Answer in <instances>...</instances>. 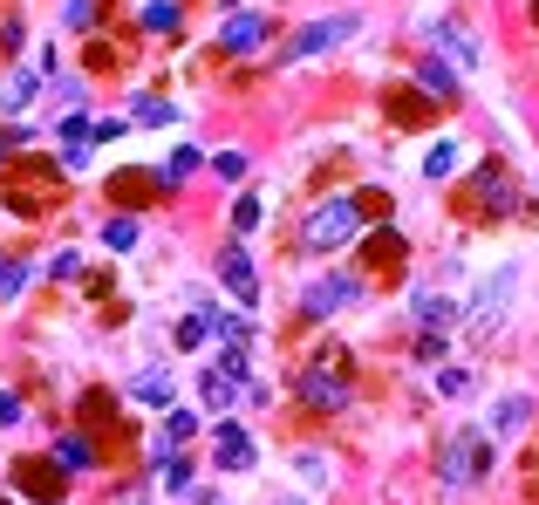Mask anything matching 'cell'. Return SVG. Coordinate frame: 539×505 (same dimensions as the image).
Masks as SVG:
<instances>
[{"label":"cell","mask_w":539,"mask_h":505,"mask_svg":"<svg viewBox=\"0 0 539 505\" xmlns=\"http://www.w3.org/2000/svg\"><path fill=\"white\" fill-rule=\"evenodd\" d=\"M164 492H192V465H185L178 451L164 458Z\"/></svg>","instance_id":"obj_37"},{"label":"cell","mask_w":539,"mask_h":505,"mask_svg":"<svg viewBox=\"0 0 539 505\" xmlns=\"http://www.w3.org/2000/svg\"><path fill=\"white\" fill-rule=\"evenodd\" d=\"M417 89H424V96H437V103H451V96H458L451 62H444V55H424V62H417Z\"/></svg>","instance_id":"obj_18"},{"label":"cell","mask_w":539,"mask_h":505,"mask_svg":"<svg viewBox=\"0 0 539 505\" xmlns=\"http://www.w3.org/2000/svg\"><path fill=\"white\" fill-rule=\"evenodd\" d=\"M437 396H451V403L471 396V369H437Z\"/></svg>","instance_id":"obj_35"},{"label":"cell","mask_w":539,"mask_h":505,"mask_svg":"<svg viewBox=\"0 0 539 505\" xmlns=\"http://www.w3.org/2000/svg\"><path fill=\"white\" fill-rule=\"evenodd\" d=\"M137 123L144 130H164V123H178V103L171 96H137Z\"/></svg>","instance_id":"obj_26"},{"label":"cell","mask_w":539,"mask_h":505,"mask_svg":"<svg viewBox=\"0 0 539 505\" xmlns=\"http://www.w3.org/2000/svg\"><path fill=\"white\" fill-rule=\"evenodd\" d=\"M301 396H308L314 410H342V403H348V376H342V369H308Z\"/></svg>","instance_id":"obj_13"},{"label":"cell","mask_w":539,"mask_h":505,"mask_svg":"<svg viewBox=\"0 0 539 505\" xmlns=\"http://www.w3.org/2000/svg\"><path fill=\"white\" fill-rule=\"evenodd\" d=\"M239 383H246V376H232V369H219V362H205V376H198V396H205V410H219V417H226L232 396H239Z\"/></svg>","instance_id":"obj_14"},{"label":"cell","mask_w":539,"mask_h":505,"mask_svg":"<svg viewBox=\"0 0 539 505\" xmlns=\"http://www.w3.org/2000/svg\"><path fill=\"white\" fill-rule=\"evenodd\" d=\"M260 226V192H239V205H232V233H253Z\"/></svg>","instance_id":"obj_30"},{"label":"cell","mask_w":539,"mask_h":505,"mask_svg":"<svg viewBox=\"0 0 539 505\" xmlns=\"http://www.w3.org/2000/svg\"><path fill=\"white\" fill-rule=\"evenodd\" d=\"M192 437H198V417H192V410H171V417H164V430H157V444H151V458L164 465V458H171V451H185Z\"/></svg>","instance_id":"obj_15"},{"label":"cell","mask_w":539,"mask_h":505,"mask_svg":"<svg viewBox=\"0 0 539 505\" xmlns=\"http://www.w3.org/2000/svg\"><path fill=\"white\" fill-rule=\"evenodd\" d=\"M103 417H116V403H110V396H103V389H89V396H82V424L96 430V424H103Z\"/></svg>","instance_id":"obj_36"},{"label":"cell","mask_w":539,"mask_h":505,"mask_svg":"<svg viewBox=\"0 0 539 505\" xmlns=\"http://www.w3.org/2000/svg\"><path fill=\"white\" fill-rule=\"evenodd\" d=\"M512 287H519V267H499L492 280H478V301H471V314H464V328L478 335V342H492L505 328V301H512Z\"/></svg>","instance_id":"obj_3"},{"label":"cell","mask_w":539,"mask_h":505,"mask_svg":"<svg viewBox=\"0 0 539 505\" xmlns=\"http://www.w3.org/2000/svg\"><path fill=\"white\" fill-rule=\"evenodd\" d=\"M82 62H89V69H116L123 55H116V41H89V48H82Z\"/></svg>","instance_id":"obj_39"},{"label":"cell","mask_w":539,"mask_h":505,"mask_svg":"<svg viewBox=\"0 0 539 505\" xmlns=\"http://www.w3.org/2000/svg\"><path fill=\"white\" fill-rule=\"evenodd\" d=\"M198 164H205V157H198L192 144H178V151H171L164 164H157V185H185V178H192Z\"/></svg>","instance_id":"obj_22"},{"label":"cell","mask_w":539,"mask_h":505,"mask_svg":"<svg viewBox=\"0 0 539 505\" xmlns=\"http://www.w3.org/2000/svg\"><path fill=\"white\" fill-rule=\"evenodd\" d=\"M410 314H417V328H430V335H444V328L458 321V308H451L437 287H410Z\"/></svg>","instance_id":"obj_12"},{"label":"cell","mask_w":539,"mask_h":505,"mask_svg":"<svg viewBox=\"0 0 539 505\" xmlns=\"http://www.w3.org/2000/svg\"><path fill=\"white\" fill-rule=\"evenodd\" d=\"M355 212H362V219H389V192H383V185L355 192Z\"/></svg>","instance_id":"obj_34"},{"label":"cell","mask_w":539,"mask_h":505,"mask_svg":"<svg viewBox=\"0 0 539 505\" xmlns=\"http://www.w3.org/2000/svg\"><path fill=\"white\" fill-rule=\"evenodd\" d=\"M437 355H444V335H430L424 328V335H417V362H437Z\"/></svg>","instance_id":"obj_43"},{"label":"cell","mask_w":539,"mask_h":505,"mask_svg":"<svg viewBox=\"0 0 539 505\" xmlns=\"http://www.w3.org/2000/svg\"><path fill=\"white\" fill-rule=\"evenodd\" d=\"M260 41H267V14H232L226 28H219V55H246Z\"/></svg>","instance_id":"obj_11"},{"label":"cell","mask_w":539,"mask_h":505,"mask_svg":"<svg viewBox=\"0 0 539 505\" xmlns=\"http://www.w3.org/2000/svg\"><path fill=\"white\" fill-rule=\"evenodd\" d=\"M0 424H21V396L14 389H0Z\"/></svg>","instance_id":"obj_44"},{"label":"cell","mask_w":539,"mask_h":505,"mask_svg":"<svg viewBox=\"0 0 539 505\" xmlns=\"http://www.w3.org/2000/svg\"><path fill=\"white\" fill-rule=\"evenodd\" d=\"M533 28H539V0H533Z\"/></svg>","instance_id":"obj_45"},{"label":"cell","mask_w":539,"mask_h":505,"mask_svg":"<svg viewBox=\"0 0 539 505\" xmlns=\"http://www.w3.org/2000/svg\"><path fill=\"white\" fill-rule=\"evenodd\" d=\"M157 192H164V185H157V171H116V178H110L116 205H151Z\"/></svg>","instance_id":"obj_17"},{"label":"cell","mask_w":539,"mask_h":505,"mask_svg":"<svg viewBox=\"0 0 539 505\" xmlns=\"http://www.w3.org/2000/svg\"><path fill=\"white\" fill-rule=\"evenodd\" d=\"M62 21H69V28H89V21H96V0H69Z\"/></svg>","instance_id":"obj_41"},{"label":"cell","mask_w":539,"mask_h":505,"mask_svg":"<svg viewBox=\"0 0 539 505\" xmlns=\"http://www.w3.org/2000/svg\"><path fill=\"white\" fill-rule=\"evenodd\" d=\"M362 233V212H355V198H328V205H314L308 212V246L314 253H335V246H348V239Z\"/></svg>","instance_id":"obj_4"},{"label":"cell","mask_w":539,"mask_h":505,"mask_svg":"<svg viewBox=\"0 0 539 505\" xmlns=\"http://www.w3.org/2000/svg\"><path fill=\"white\" fill-rule=\"evenodd\" d=\"M48 82H55V96H62V103H76V110H82V82L69 76V69H48Z\"/></svg>","instance_id":"obj_40"},{"label":"cell","mask_w":539,"mask_h":505,"mask_svg":"<svg viewBox=\"0 0 539 505\" xmlns=\"http://www.w3.org/2000/svg\"><path fill=\"white\" fill-rule=\"evenodd\" d=\"M55 451H62V465H69V471H89V465H96V444H89V430H76V437H55Z\"/></svg>","instance_id":"obj_25"},{"label":"cell","mask_w":539,"mask_h":505,"mask_svg":"<svg viewBox=\"0 0 539 505\" xmlns=\"http://www.w3.org/2000/svg\"><path fill=\"white\" fill-rule=\"evenodd\" d=\"M76 267H82V253H76V246H62V253L48 260V273H55V280H69V273H76Z\"/></svg>","instance_id":"obj_42"},{"label":"cell","mask_w":539,"mask_h":505,"mask_svg":"<svg viewBox=\"0 0 539 505\" xmlns=\"http://www.w3.org/2000/svg\"><path fill=\"white\" fill-rule=\"evenodd\" d=\"M21 287H28V267H21V260H7V253H0V301H14V294H21Z\"/></svg>","instance_id":"obj_32"},{"label":"cell","mask_w":539,"mask_h":505,"mask_svg":"<svg viewBox=\"0 0 539 505\" xmlns=\"http://www.w3.org/2000/svg\"><path fill=\"white\" fill-rule=\"evenodd\" d=\"M246 164H253L246 151H219V157H212V171H219L226 185H239V178H246Z\"/></svg>","instance_id":"obj_33"},{"label":"cell","mask_w":539,"mask_h":505,"mask_svg":"<svg viewBox=\"0 0 539 505\" xmlns=\"http://www.w3.org/2000/svg\"><path fill=\"white\" fill-rule=\"evenodd\" d=\"M430 41H437V48H444V55L458 62V69H478V62H485L478 35H471L464 21H451V14H437V21H430Z\"/></svg>","instance_id":"obj_8"},{"label":"cell","mask_w":539,"mask_h":505,"mask_svg":"<svg viewBox=\"0 0 539 505\" xmlns=\"http://www.w3.org/2000/svg\"><path fill=\"white\" fill-rule=\"evenodd\" d=\"M55 198H62V171H55L48 157H21V164L0 171V205H7L14 219H41Z\"/></svg>","instance_id":"obj_1"},{"label":"cell","mask_w":539,"mask_h":505,"mask_svg":"<svg viewBox=\"0 0 539 505\" xmlns=\"http://www.w3.org/2000/svg\"><path fill=\"white\" fill-rule=\"evenodd\" d=\"M103 246L110 253H130L137 246V219H103Z\"/></svg>","instance_id":"obj_29"},{"label":"cell","mask_w":539,"mask_h":505,"mask_svg":"<svg viewBox=\"0 0 539 505\" xmlns=\"http://www.w3.org/2000/svg\"><path fill=\"white\" fill-rule=\"evenodd\" d=\"M212 458H219V471H253L260 465V444H253V430H239L219 417V430H212Z\"/></svg>","instance_id":"obj_7"},{"label":"cell","mask_w":539,"mask_h":505,"mask_svg":"<svg viewBox=\"0 0 539 505\" xmlns=\"http://www.w3.org/2000/svg\"><path fill=\"white\" fill-rule=\"evenodd\" d=\"M478 198H485L492 212H512V185H505L499 164H485V178H478Z\"/></svg>","instance_id":"obj_27"},{"label":"cell","mask_w":539,"mask_h":505,"mask_svg":"<svg viewBox=\"0 0 539 505\" xmlns=\"http://www.w3.org/2000/svg\"><path fill=\"white\" fill-rule=\"evenodd\" d=\"M355 294H362V280H355V273H321L308 294H301V308H308V314H335V308H348Z\"/></svg>","instance_id":"obj_9"},{"label":"cell","mask_w":539,"mask_h":505,"mask_svg":"<svg viewBox=\"0 0 539 505\" xmlns=\"http://www.w3.org/2000/svg\"><path fill=\"white\" fill-rule=\"evenodd\" d=\"M219 280L232 287V301H246V308L260 301V273L246 260V246H226V253H219Z\"/></svg>","instance_id":"obj_10"},{"label":"cell","mask_w":539,"mask_h":505,"mask_svg":"<svg viewBox=\"0 0 539 505\" xmlns=\"http://www.w3.org/2000/svg\"><path fill=\"white\" fill-rule=\"evenodd\" d=\"M14 492L35 505H62L69 499V465H55V458H14Z\"/></svg>","instance_id":"obj_5"},{"label":"cell","mask_w":539,"mask_h":505,"mask_svg":"<svg viewBox=\"0 0 539 505\" xmlns=\"http://www.w3.org/2000/svg\"><path fill=\"white\" fill-rule=\"evenodd\" d=\"M178 14H185L178 0H151V7H144V28H164V35H171V28H178Z\"/></svg>","instance_id":"obj_31"},{"label":"cell","mask_w":539,"mask_h":505,"mask_svg":"<svg viewBox=\"0 0 539 505\" xmlns=\"http://www.w3.org/2000/svg\"><path fill=\"white\" fill-rule=\"evenodd\" d=\"M76 144H89V117L69 110V117H62V151H76Z\"/></svg>","instance_id":"obj_38"},{"label":"cell","mask_w":539,"mask_h":505,"mask_svg":"<svg viewBox=\"0 0 539 505\" xmlns=\"http://www.w3.org/2000/svg\"><path fill=\"white\" fill-rule=\"evenodd\" d=\"M355 28H362L355 14H328V21H308L301 35L287 41V55H280V62H308V55H328V48H342V41H355Z\"/></svg>","instance_id":"obj_6"},{"label":"cell","mask_w":539,"mask_h":505,"mask_svg":"<svg viewBox=\"0 0 539 505\" xmlns=\"http://www.w3.org/2000/svg\"><path fill=\"white\" fill-rule=\"evenodd\" d=\"M28 103H35V76H28V69L0 76V110H28Z\"/></svg>","instance_id":"obj_23"},{"label":"cell","mask_w":539,"mask_h":505,"mask_svg":"<svg viewBox=\"0 0 539 505\" xmlns=\"http://www.w3.org/2000/svg\"><path fill=\"white\" fill-rule=\"evenodd\" d=\"M171 342H178V349H205V342H212V321H205V314H185V321L171 328Z\"/></svg>","instance_id":"obj_28"},{"label":"cell","mask_w":539,"mask_h":505,"mask_svg":"<svg viewBox=\"0 0 539 505\" xmlns=\"http://www.w3.org/2000/svg\"><path fill=\"white\" fill-rule=\"evenodd\" d=\"M533 424V396H499V403H492V437H519V430Z\"/></svg>","instance_id":"obj_16"},{"label":"cell","mask_w":539,"mask_h":505,"mask_svg":"<svg viewBox=\"0 0 539 505\" xmlns=\"http://www.w3.org/2000/svg\"><path fill=\"white\" fill-rule=\"evenodd\" d=\"M492 430H451L444 437V465H437V478H444V492H464V485H478L485 471H492Z\"/></svg>","instance_id":"obj_2"},{"label":"cell","mask_w":539,"mask_h":505,"mask_svg":"<svg viewBox=\"0 0 539 505\" xmlns=\"http://www.w3.org/2000/svg\"><path fill=\"white\" fill-rule=\"evenodd\" d=\"M130 396H137V403H157V410H164V403H171V369H164V362H144V369L130 376Z\"/></svg>","instance_id":"obj_19"},{"label":"cell","mask_w":539,"mask_h":505,"mask_svg":"<svg viewBox=\"0 0 539 505\" xmlns=\"http://www.w3.org/2000/svg\"><path fill=\"white\" fill-rule=\"evenodd\" d=\"M451 171H458V144H451V137H437V144L424 151V178L437 185V178H451Z\"/></svg>","instance_id":"obj_24"},{"label":"cell","mask_w":539,"mask_h":505,"mask_svg":"<svg viewBox=\"0 0 539 505\" xmlns=\"http://www.w3.org/2000/svg\"><path fill=\"white\" fill-rule=\"evenodd\" d=\"M383 110H389L396 123H424V117H430V96H424V89H389Z\"/></svg>","instance_id":"obj_20"},{"label":"cell","mask_w":539,"mask_h":505,"mask_svg":"<svg viewBox=\"0 0 539 505\" xmlns=\"http://www.w3.org/2000/svg\"><path fill=\"white\" fill-rule=\"evenodd\" d=\"M369 267H376V273H396V267H403V233H389V226H383V233L369 239Z\"/></svg>","instance_id":"obj_21"}]
</instances>
